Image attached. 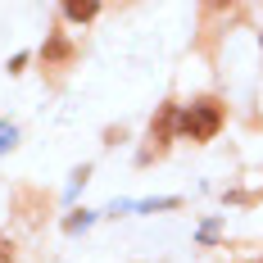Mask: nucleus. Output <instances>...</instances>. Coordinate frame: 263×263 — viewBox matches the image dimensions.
Returning <instances> with one entry per match:
<instances>
[{"mask_svg": "<svg viewBox=\"0 0 263 263\" xmlns=\"http://www.w3.org/2000/svg\"><path fill=\"white\" fill-rule=\"evenodd\" d=\"M222 127V109L213 105V100H195V105L182 109V118H177V132H182L186 141H213Z\"/></svg>", "mask_w": 263, "mask_h": 263, "instance_id": "obj_1", "label": "nucleus"}, {"mask_svg": "<svg viewBox=\"0 0 263 263\" xmlns=\"http://www.w3.org/2000/svg\"><path fill=\"white\" fill-rule=\"evenodd\" d=\"M96 14H100V5H91V0H86V5H82V0H68V5H64V18H73V23H91Z\"/></svg>", "mask_w": 263, "mask_h": 263, "instance_id": "obj_2", "label": "nucleus"}, {"mask_svg": "<svg viewBox=\"0 0 263 263\" xmlns=\"http://www.w3.org/2000/svg\"><path fill=\"white\" fill-rule=\"evenodd\" d=\"M14 141H18V132L9 127V123H0V155H5V150H14Z\"/></svg>", "mask_w": 263, "mask_h": 263, "instance_id": "obj_3", "label": "nucleus"}]
</instances>
